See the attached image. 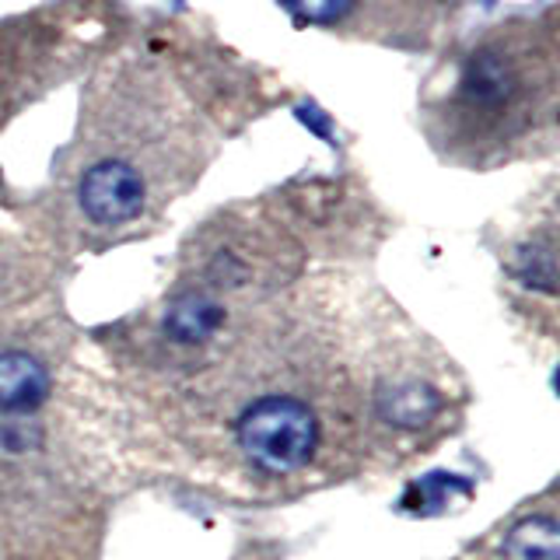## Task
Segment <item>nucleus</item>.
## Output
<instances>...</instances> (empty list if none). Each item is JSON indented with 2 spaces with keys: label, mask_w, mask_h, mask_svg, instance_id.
I'll list each match as a JSON object with an SVG mask.
<instances>
[{
  "label": "nucleus",
  "mask_w": 560,
  "mask_h": 560,
  "mask_svg": "<svg viewBox=\"0 0 560 560\" xmlns=\"http://www.w3.org/2000/svg\"><path fill=\"white\" fill-rule=\"evenodd\" d=\"M52 393V378L39 358L25 350H4L0 354V410L4 413H32L39 410Z\"/></svg>",
  "instance_id": "nucleus-3"
},
{
  "label": "nucleus",
  "mask_w": 560,
  "mask_h": 560,
  "mask_svg": "<svg viewBox=\"0 0 560 560\" xmlns=\"http://www.w3.org/2000/svg\"><path fill=\"white\" fill-rule=\"evenodd\" d=\"M442 402H445L442 393H438L431 382H420V378L385 382L375 396L378 417L399 431H420L424 424H431V420L442 413Z\"/></svg>",
  "instance_id": "nucleus-4"
},
{
  "label": "nucleus",
  "mask_w": 560,
  "mask_h": 560,
  "mask_svg": "<svg viewBox=\"0 0 560 560\" xmlns=\"http://www.w3.org/2000/svg\"><path fill=\"white\" fill-rule=\"evenodd\" d=\"M148 200L144 175H140L130 162L122 158H105V162L92 165L78 183V203L84 218L98 228H119L140 218Z\"/></svg>",
  "instance_id": "nucleus-2"
},
{
  "label": "nucleus",
  "mask_w": 560,
  "mask_h": 560,
  "mask_svg": "<svg viewBox=\"0 0 560 560\" xmlns=\"http://www.w3.org/2000/svg\"><path fill=\"white\" fill-rule=\"evenodd\" d=\"M504 560H560V529L553 515L522 518L504 539Z\"/></svg>",
  "instance_id": "nucleus-7"
},
{
  "label": "nucleus",
  "mask_w": 560,
  "mask_h": 560,
  "mask_svg": "<svg viewBox=\"0 0 560 560\" xmlns=\"http://www.w3.org/2000/svg\"><path fill=\"white\" fill-rule=\"evenodd\" d=\"M459 92L466 98V105L472 109H501V105L515 95V70L501 52H480L472 57L466 74L459 81Z\"/></svg>",
  "instance_id": "nucleus-6"
},
{
  "label": "nucleus",
  "mask_w": 560,
  "mask_h": 560,
  "mask_svg": "<svg viewBox=\"0 0 560 560\" xmlns=\"http://www.w3.org/2000/svg\"><path fill=\"white\" fill-rule=\"evenodd\" d=\"M319 417L302 396L291 393L259 396L235 417L238 452L270 477L305 469L319 452Z\"/></svg>",
  "instance_id": "nucleus-1"
},
{
  "label": "nucleus",
  "mask_w": 560,
  "mask_h": 560,
  "mask_svg": "<svg viewBox=\"0 0 560 560\" xmlns=\"http://www.w3.org/2000/svg\"><path fill=\"white\" fill-rule=\"evenodd\" d=\"M224 315L228 312L221 308V302H214L210 294L189 291L168 305L162 329H165V337L175 340L179 347H197V343H207L218 337V329L224 326Z\"/></svg>",
  "instance_id": "nucleus-5"
},
{
  "label": "nucleus",
  "mask_w": 560,
  "mask_h": 560,
  "mask_svg": "<svg viewBox=\"0 0 560 560\" xmlns=\"http://www.w3.org/2000/svg\"><path fill=\"white\" fill-rule=\"evenodd\" d=\"M280 4L305 25H337L354 8V0H280Z\"/></svg>",
  "instance_id": "nucleus-8"
}]
</instances>
